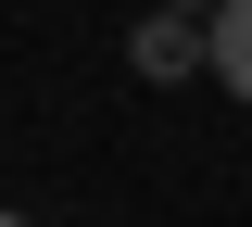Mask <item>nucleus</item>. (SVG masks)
Returning <instances> with one entry per match:
<instances>
[{
    "mask_svg": "<svg viewBox=\"0 0 252 227\" xmlns=\"http://www.w3.org/2000/svg\"><path fill=\"white\" fill-rule=\"evenodd\" d=\"M126 64H139V76H164V89H177V76H215V26H202V13H139Z\"/></svg>",
    "mask_w": 252,
    "mask_h": 227,
    "instance_id": "obj_1",
    "label": "nucleus"
},
{
    "mask_svg": "<svg viewBox=\"0 0 252 227\" xmlns=\"http://www.w3.org/2000/svg\"><path fill=\"white\" fill-rule=\"evenodd\" d=\"M215 89L252 101V0H227V13H215Z\"/></svg>",
    "mask_w": 252,
    "mask_h": 227,
    "instance_id": "obj_2",
    "label": "nucleus"
},
{
    "mask_svg": "<svg viewBox=\"0 0 252 227\" xmlns=\"http://www.w3.org/2000/svg\"><path fill=\"white\" fill-rule=\"evenodd\" d=\"M152 13H202V26H215V13H227V0H152Z\"/></svg>",
    "mask_w": 252,
    "mask_h": 227,
    "instance_id": "obj_3",
    "label": "nucleus"
},
{
    "mask_svg": "<svg viewBox=\"0 0 252 227\" xmlns=\"http://www.w3.org/2000/svg\"><path fill=\"white\" fill-rule=\"evenodd\" d=\"M13 227H26V215H13Z\"/></svg>",
    "mask_w": 252,
    "mask_h": 227,
    "instance_id": "obj_4",
    "label": "nucleus"
}]
</instances>
